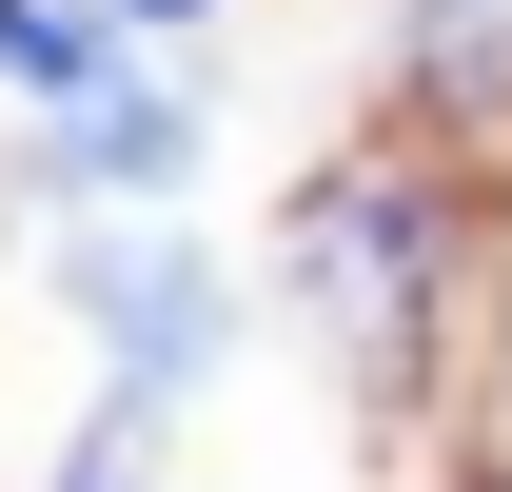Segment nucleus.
<instances>
[{"instance_id": "5", "label": "nucleus", "mask_w": 512, "mask_h": 492, "mask_svg": "<svg viewBox=\"0 0 512 492\" xmlns=\"http://www.w3.org/2000/svg\"><path fill=\"white\" fill-rule=\"evenodd\" d=\"M79 79H119V60H99V20H79V0H0V99H40V119H60Z\"/></svg>"}, {"instance_id": "1", "label": "nucleus", "mask_w": 512, "mask_h": 492, "mask_svg": "<svg viewBox=\"0 0 512 492\" xmlns=\"http://www.w3.org/2000/svg\"><path fill=\"white\" fill-rule=\"evenodd\" d=\"M296 315H316L335 374L394 414V394L434 374V315H453V197L414 178V158H335V178L296 197Z\"/></svg>"}, {"instance_id": "7", "label": "nucleus", "mask_w": 512, "mask_h": 492, "mask_svg": "<svg viewBox=\"0 0 512 492\" xmlns=\"http://www.w3.org/2000/svg\"><path fill=\"white\" fill-rule=\"evenodd\" d=\"M138 20H197V0H138Z\"/></svg>"}, {"instance_id": "6", "label": "nucleus", "mask_w": 512, "mask_h": 492, "mask_svg": "<svg viewBox=\"0 0 512 492\" xmlns=\"http://www.w3.org/2000/svg\"><path fill=\"white\" fill-rule=\"evenodd\" d=\"M158 414H178V394H138V374H119V394H99V433H79V473H60V492H158Z\"/></svg>"}, {"instance_id": "2", "label": "nucleus", "mask_w": 512, "mask_h": 492, "mask_svg": "<svg viewBox=\"0 0 512 492\" xmlns=\"http://www.w3.org/2000/svg\"><path fill=\"white\" fill-rule=\"evenodd\" d=\"M79 315L119 335L138 394H197V374H217V335H237V296L197 276V237H79Z\"/></svg>"}, {"instance_id": "3", "label": "nucleus", "mask_w": 512, "mask_h": 492, "mask_svg": "<svg viewBox=\"0 0 512 492\" xmlns=\"http://www.w3.org/2000/svg\"><path fill=\"white\" fill-rule=\"evenodd\" d=\"M178 158H197V99H178V79H79V99H60V178L158 197Z\"/></svg>"}, {"instance_id": "4", "label": "nucleus", "mask_w": 512, "mask_h": 492, "mask_svg": "<svg viewBox=\"0 0 512 492\" xmlns=\"http://www.w3.org/2000/svg\"><path fill=\"white\" fill-rule=\"evenodd\" d=\"M394 79H414V99H453V119H473V99H512V0H394Z\"/></svg>"}]
</instances>
